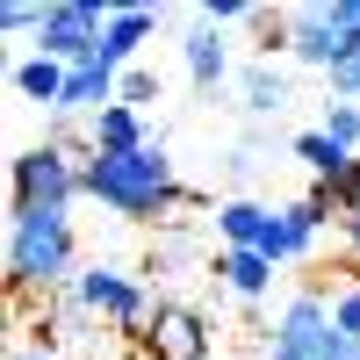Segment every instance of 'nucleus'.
Instances as JSON below:
<instances>
[{"label": "nucleus", "instance_id": "bb28decb", "mask_svg": "<svg viewBox=\"0 0 360 360\" xmlns=\"http://www.w3.org/2000/svg\"><path fill=\"white\" fill-rule=\"evenodd\" d=\"M332 360H360V346H346V339H339V353H332Z\"/></svg>", "mask_w": 360, "mask_h": 360}, {"label": "nucleus", "instance_id": "b1692460", "mask_svg": "<svg viewBox=\"0 0 360 360\" xmlns=\"http://www.w3.org/2000/svg\"><path fill=\"white\" fill-rule=\"evenodd\" d=\"M324 86H332V101H360V44H353V58H346Z\"/></svg>", "mask_w": 360, "mask_h": 360}, {"label": "nucleus", "instance_id": "4be33fe9", "mask_svg": "<svg viewBox=\"0 0 360 360\" xmlns=\"http://www.w3.org/2000/svg\"><path fill=\"white\" fill-rule=\"evenodd\" d=\"M266 8H252V0H202V29H231V22H259Z\"/></svg>", "mask_w": 360, "mask_h": 360}, {"label": "nucleus", "instance_id": "1a4fd4ad", "mask_svg": "<svg viewBox=\"0 0 360 360\" xmlns=\"http://www.w3.org/2000/svg\"><path fill=\"white\" fill-rule=\"evenodd\" d=\"M217 231H224V252H259L266 231H274V209L252 195H231V202H217Z\"/></svg>", "mask_w": 360, "mask_h": 360}, {"label": "nucleus", "instance_id": "ddd939ff", "mask_svg": "<svg viewBox=\"0 0 360 360\" xmlns=\"http://www.w3.org/2000/svg\"><path fill=\"white\" fill-rule=\"evenodd\" d=\"M180 65H188V79L202 86V94H217V86L231 79V44H224V29H195V37L180 44Z\"/></svg>", "mask_w": 360, "mask_h": 360}, {"label": "nucleus", "instance_id": "f8f14e48", "mask_svg": "<svg viewBox=\"0 0 360 360\" xmlns=\"http://www.w3.org/2000/svg\"><path fill=\"white\" fill-rule=\"evenodd\" d=\"M86 144H94V152H144V144H159V137H152V123H144L137 108L108 101L94 123H86Z\"/></svg>", "mask_w": 360, "mask_h": 360}, {"label": "nucleus", "instance_id": "423d86ee", "mask_svg": "<svg viewBox=\"0 0 360 360\" xmlns=\"http://www.w3.org/2000/svg\"><path fill=\"white\" fill-rule=\"evenodd\" d=\"M339 332H332V295L324 288H295L274 310V332H266V360H332Z\"/></svg>", "mask_w": 360, "mask_h": 360}, {"label": "nucleus", "instance_id": "9d476101", "mask_svg": "<svg viewBox=\"0 0 360 360\" xmlns=\"http://www.w3.org/2000/svg\"><path fill=\"white\" fill-rule=\"evenodd\" d=\"M115 86H123V72L101 65V58H86V65L65 72V101H58V115H101L115 101Z\"/></svg>", "mask_w": 360, "mask_h": 360}, {"label": "nucleus", "instance_id": "6ab92c4d", "mask_svg": "<svg viewBox=\"0 0 360 360\" xmlns=\"http://www.w3.org/2000/svg\"><path fill=\"white\" fill-rule=\"evenodd\" d=\"M332 332L346 346H360V281H339L332 288Z\"/></svg>", "mask_w": 360, "mask_h": 360}, {"label": "nucleus", "instance_id": "393cba45", "mask_svg": "<svg viewBox=\"0 0 360 360\" xmlns=\"http://www.w3.org/2000/svg\"><path fill=\"white\" fill-rule=\"evenodd\" d=\"M252 166H259V152H252V144H231V152H224V173L238 180V188L252 180Z\"/></svg>", "mask_w": 360, "mask_h": 360}, {"label": "nucleus", "instance_id": "412c9836", "mask_svg": "<svg viewBox=\"0 0 360 360\" xmlns=\"http://www.w3.org/2000/svg\"><path fill=\"white\" fill-rule=\"evenodd\" d=\"M115 101L144 115V108L159 101V72H144V65H130V72H123V86H115Z\"/></svg>", "mask_w": 360, "mask_h": 360}, {"label": "nucleus", "instance_id": "9b49d317", "mask_svg": "<svg viewBox=\"0 0 360 360\" xmlns=\"http://www.w3.org/2000/svg\"><path fill=\"white\" fill-rule=\"evenodd\" d=\"M152 29H159L152 8H115V15H108V37H101L94 58H101V65H115V72H130V58L152 44Z\"/></svg>", "mask_w": 360, "mask_h": 360}, {"label": "nucleus", "instance_id": "f03ea898", "mask_svg": "<svg viewBox=\"0 0 360 360\" xmlns=\"http://www.w3.org/2000/svg\"><path fill=\"white\" fill-rule=\"evenodd\" d=\"M79 281L72 209H8V288L15 295H65Z\"/></svg>", "mask_w": 360, "mask_h": 360}, {"label": "nucleus", "instance_id": "4468645a", "mask_svg": "<svg viewBox=\"0 0 360 360\" xmlns=\"http://www.w3.org/2000/svg\"><path fill=\"white\" fill-rule=\"evenodd\" d=\"M65 72H72V65H58V58H37V51H29L22 65H15V94L37 101L44 115H58V101H65Z\"/></svg>", "mask_w": 360, "mask_h": 360}, {"label": "nucleus", "instance_id": "a211bd4d", "mask_svg": "<svg viewBox=\"0 0 360 360\" xmlns=\"http://www.w3.org/2000/svg\"><path fill=\"white\" fill-rule=\"evenodd\" d=\"M324 137L339 144V152H353L360 159V101H324V123H317Z\"/></svg>", "mask_w": 360, "mask_h": 360}, {"label": "nucleus", "instance_id": "7ed1b4c3", "mask_svg": "<svg viewBox=\"0 0 360 360\" xmlns=\"http://www.w3.org/2000/svg\"><path fill=\"white\" fill-rule=\"evenodd\" d=\"M360 44V0H295L281 8V51L295 65H310L332 79Z\"/></svg>", "mask_w": 360, "mask_h": 360}, {"label": "nucleus", "instance_id": "6e6552de", "mask_svg": "<svg viewBox=\"0 0 360 360\" xmlns=\"http://www.w3.org/2000/svg\"><path fill=\"white\" fill-rule=\"evenodd\" d=\"M137 353H144V360H217V339H209V317H202V310L159 295L152 324L137 332Z\"/></svg>", "mask_w": 360, "mask_h": 360}, {"label": "nucleus", "instance_id": "0eeeda50", "mask_svg": "<svg viewBox=\"0 0 360 360\" xmlns=\"http://www.w3.org/2000/svg\"><path fill=\"white\" fill-rule=\"evenodd\" d=\"M108 15H115V8H101V0H51V15H44V29H37V58L86 65V58L101 51V37H108Z\"/></svg>", "mask_w": 360, "mask_h": 360}, {"label": "nucleus", "instance_id": "5701e85b", "mask_svg": "<svg viewBox=\"0 0 360 360\" xmlns=\"http://www.w3.org/2000/svg\"><path fill=\"white\" fill-rule=\"evenodd\" d=\"M44 15H51L44 0H8V8H0V22H8L15 37H37V29H44Z\"/></svg>", "mask_w": 360, "mask_h": 360}, {"label": "nucleus", "instance_id": "20e7f679", "mask_svg": "<svg viewBox=\"0 0 360 360\" xmlns=\"http://www.w3.org/2000/svg\"><path fill=\"white\" fill-rule=\"evenodd\" d=\"M86 195V159L58 152V144H29L8 166V209H72Z\"/></svg>", "mask_w": 360, "mask_h": 360}, {"label": "nucleus", "instance_id": "f3484780", "mask_svg": "<svg viewBox=\"0 0 360 360\" xmlns=\"http://www.w3.org/2000/svg\"><path fill=\"white\" fill-rule=\"evenodd\" d=\"M281 217H288V259H310L317 238H324V224H332V209H324L317 195H303V202H288Z\"/></svg>", "mask_w": 360, "mask_h": 360}, {"label": "nucleus", "instance_id": "aec40b11", "mask_svg": "<svg viewBox=\"0 0 360 360\" xmlns=\"http://www.w3.org/2000/svg\"><path fill=\"white\" fill-rule=\"evenodd\" d=\"M339 245H346V266H353V281H360V173H353L346 209H339Z\"/></svg>", "mask_w": 360, "mask_h": 360}, {"label": "nucleus", "instance_id": "f257e3e1", "mask_svg": "<svg viewBox=\"0 0 360 360\" xmlns=\"http://www.w3.org/2000/svg\"><path fill=\"white\" fill-rule=\"evenodd\" d=\"M86 202H101L115 224H159L166 209L188 202V188H180L166 144H144V152H86Z\"/></svg>", "mask_w": 360, "mask_h": 360}, {"label": "nucleus", "instance_id": "a878e982", "mask_svg": "<svg viewBox=\"0 0 360 360\" xmlns=\"http://www.w3.org/2000/svg\"><path fill=\"white\" fill-rule=\"evenodd\" d=\"M8 360H58V353H51V346H15Z\"/></svg>", "mask_w": 360, "mask_h": 360}, {"label": "nucleus", "instance_id": "2eb2a0df", "mask_svg": "<svg viewBox=\"0 0 360 360\" xmlns=\"http://www.w3.org/2000/svg\"><path fill=\"white\" fill-rule=\"evenodd\" d=\"M217 281L231 295H245V303H259V295L274 288V259L266 252H217Z\"/></svg>", "mask_w": 360, "mask_h": 360}, {"label": "nucleus", "instance_id": "dca6fc26", "mask_svg": "<svg viewBox=\"0 0 360 360\" xmlns=\"http://www.w3.org/2000/svg\"><path fill=\"white\" fill-rule=\"evenodd\" d=\"M238 86H245V115H281V108H288V79H281V65H274V51L252 58Z\"/></svg>", "mask_w": 360, "mask_h": 360}, {"label": "nucleus", "instance_id": "39448f33", "mask_svg": "<svg viewBox=\"0 0 360 360\" xmlns=\"http://www.w3.org/2000/svg\"><path fill=\"white\" fill-rule=\"evenodd\" d=\"M72 295H79V310H86V317H101V324H115V332H130V339H137L144 324H152V310H159V295L144 288L137 274H123V266H108V259L79 266Z\"/></svg>", "mask_w": 360, "mask_h": 360}]
</instances>
